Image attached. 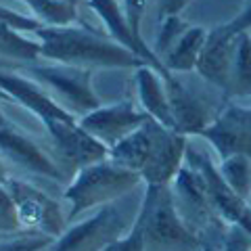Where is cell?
<instances>
[{
  "label": "cell",
  "instance_id": "d6986e66",
  "mask_svg": "<svg viewBox=\"0 0 251 251\" xmlns=\"http://www.w3.org/2000/svg\"><path fill=\"white\" fill-rule=\"evenodd\" d=\"M226 99L232 97H251V36L249 31H241L234 36L232 61L228 84H226Z\"/></svg>",
  "mask_w": 251,
  "mask_h": 251
},
{
  "label": "cell",
  "instance_id": "30bf717a",
  "mask_svg": "<svg viewBox=\"0 0 251 251\" xmlns=\"http://www.w3.org/2000/svg\"><path fill=\"white\" fill-rule=\"evenodd\" d=\"M184 163L191 166L199 174L211 205H214V209L220 214V218L228 224L241 226V228H245L251 234V205H249V201L241 199L239 195L226 184V180L222 178V174H220L216 163L203 151H199L197 147H193L191 143L186 147Z\"/></svg>",
  "mask_w": 251,
  "mask_h": 251
},
{
  "label": "cell",
  "instance_id": "ac0fdd59",
  "mask_svg": "<svg viewBox=\"0 0 251 251\" xmlns=\"http://www.w3.org/2000/svg\"><path fill=\"white\" fill-rule=\"evenodd\" d=\"M209 31L205 27L191 25L182 36L178 38V42L172 49L161 54V65L166 67L170 74H188L193 69H197V63L201 57V50L205 46Z\"/></svg>",
  "mask_w": 251,
  "mask_h": 251
},
{
  "label": "cell",
  "instance_id": "f546056e",
  "mask_svg": "<svg viewBox=\"0 0 251 251\" xmlns=\"http://www.w3.org/2000/svg\"><path fill=\"white\" fill-rule=\"evenodd\" d=\"M188 2H191V0H157V9H159L157 17L161 21V19L170 17V15H180L188 6Z\"/></svg>",
  "mask_w": 251,
  "mask_h": 251
},
{
  "label": "cell",
  "instance_id": "52a82bcc",
  "mask_svg": "<svg viewBox=\"0 0 251 251\" xmlns=\"http://www.w3.org/2000/svg\"><path fill=\"white\" fill-rule=\"evenodd\" d=\"M4 186L11 193L19 224L25 232L46 234L52 239H59L65 232L69 224L67 214H63V205L57 199L13 174L4 180Z\"/></svg>",
  "mask_w": 251,
  "mask_h": 251
},
{
  "label": "cell",
  "instance_id": "44dd1931",
  "mask_svg": "<svg viewBox=\"0 0 251 251\" xmlns=\"http://www.w3.org/2000/svg\"><path fill=\"white\" fill-rule=\"evenodd\" d=\"M31 11V17L46 25H72L77 21L74 0H19Z\"/></svg>",
  "mask_w": 251,
  "mask_h": 251
},
{
  "label": "cell",
  "instance_id": "6da1fadb",
  "mask_svg": "<svg viewBox=\"0 0 251 251\" xmlns=\"http://www.w3.org/2000/svg\"><path fill=\"white\" fill-rule=\"evenodd\" d=\"M34 36L40 42V59L44 57L52 63L86 69H138L149 65L136 52L88 25H46L34 31Z\"/></svg>",
  "mask_w": 251,
  "mask_h": 251
},
{
  "label": "cell",
  "instance_id": "4fadbf2b",
  "mask_svg": "<svg viewBox=\"0 0 251 251\" xmlns=\"http://www.w3.org/2000/svg\"><path fill=\"white\" fill-rule=\"evenodd\" d=\"M0 94H2V100H13V103L25 107L44 126L75 117L65 111L38 82L15 72V69L0 67Z\"/></svg>",
  "mask_w": 251,
  "mask_h": 251
},
{
  "label": "cell",
  "instance_id": "4316f807",
  "mask_svg": "<svg viewBox=\"0 0 251 251\" xmlns=\"http://www.w3.org/2000/svg\"><path fill=\"white\" fill-rule=\"evenodd\" d=\"M147 2L149 0H122L126 17H128L130 27H132V31H134L136 38H143V34H140V25H143L145 13H147Z\"/></svg>",
  "mask_w": 251,
  "mask_h": 251
},
{
  "label": "cell",
  "instance_id": "83f0119b",
  "mask_svg": "<svg viewBox=\"0 0 251 251\" xmlns=\"http://www.w3.org/2000/svg\"><path fill=\"white\" fill-rule=\"evenodd\" d=\"M249 27H251V0H249L247 9H243L234 19L224 23V25H218V31L224 36H237L241 31H249Z\"/></svg>",
  "mask_w": 251,
  "mask_h": 251
},
{
  "label": "cell",
  "instance_id": "8fae6325",
  "mask_svg": "<svg viewBox=\"0 0 251 251\" xmlns=\"http://www.w3.org/2000/svg\"><path fill=\"white\" fill-rule=\"evenodd\" d=\"M199 136L214 147L220 159L232 155L251 157V107H241L228 100Z\"/></svg>",
  "mask_w": 251,
  "mask_h": 251
},
{
  "label": "cell",
  "instance_id": "e0dca14e",
  "mask_svg": "<svg viewBox=\"0 0 251 251\" xmlns=\"http://www.w3.org/2000/svg\"><path fill=\"white\" fill-rule=\"evenodd\" d=\"M134 84H136L140 109H143L149 117H153L155 122H159L161 126H166L170 130H174V120H172L166 82H163L161 74L151 65H143L136 69Z\"/></svg>",
  "mask_w": 251,
  "mask_h": 251
},
{
  "label": "cell",
  "instance_id": "484cf974",
  "mask_svg": "<svg viewBox=\"0 0 251 251\" xmlns=\"http://www.w3.org/2000/svg\"><path fill=\"white\" fill-rule=\"evenodd\" d=\"M0 25H6V27H11V29L23 31V34H34V31L44 27V23L34 19L31 15H25V13H19V11H13V9H4V6H0Z\"/></svg>",
  "mask_w": 251,
  "mask_h": 251
},
{
  "label": "cell",
  "instance_id": "603a6c76",
  "mask_svg": "<svg viewBox=\"0 0 251 251\" xmlns=\"http://www.w3.org/2000/svg\"><path fill=\"white\" fill-rule=\"evenodd\" d=\"M191 27L186 21L180 19V15H170V17L159 21V31H157V40L153 46V52L157 57L166 54L172 46L178 42V38L184 34V31Z\"/></svg>",
  "mask_w": 251,
  "mask_h": 251
},
{
  "label": "cell",
  "instance_id": "ffe728a7",
  "mask_svg": "<svg viewBox=\"0 0 251 251\" xmlns=\"http://www.w3.org/2000/svg\"><path fill=\"white\" fill-rule=\"evenodd\" d=\"M40 59V42L27 38L23 31L0 25V67L13 63H36Z\"/></svg>",
  "mask_w": 251,
  "mask_h": 251
},
{
  "label": "cell",
  "instance_id": "4dcf8cb0",
  "mask_svg": "<svg viewBox=\"0 0 251 251\" xmlns=\"http://www.w3.org/2000/svg\"><path fill=\"white\" fill-rule=\"evenodd\" d=\"M11 176V172H9V163H6L4 159H0V182H4L6 178Z\"/></svg>",
  "mask_w": 251,
  "mask_h": 251
},
{
  "label": "cell",
  "instance_id": "7402d4cb",
  "mask_svg": "<svg viewBox=\"0 0 251 251\" xmlns=\"http://www.w3.org/2000/svg\"><path fill=\"white\" fill-rule=\"evenodd\" d=\"M220 174L226 180L241 199L249 201L251 197V157L247 155H232L220 161Z\"/></svg>",
  "mask_w": 251,
  "mask_h": 251
},
{
  "label": "cell",
  "instance_id": "5b68a950",
  "mask_svg": "<svg viewBox=\"0 0 251 251\" xmlns=\"http://www.w3.org/2000/svg\"><path fill=\"white\" fill-rule=\"evenodd\" d=\"M136 226L143 251H205L180 218L172 184H145Z\"/></svg>",
  "mask_w": 251,
  "mask_h": 251
},
{
  "label": "cell",
  "instance_id": "2e32d148",
  "mask_svg": "<svg viewBox=\"0 0 251 251\" xmlns=\"http://www.w3.org/2000/svg\"><path fill=\"white\" fill-rule=\"evenodd\" d=\"M232 44H234V36L220 34L218 27L209 29L205 46H203L199 63H197V69H195V72L199 74V77H203L205 82L216 86V88H220L222 92H226V84H228Z\"/></svg>",
  "mask_w": 251,
  "mask_h": 251
},
{
  "label": "cell",
  "instance_id": "7c38bea8",
  "mask_svg": "<svg viewBox=\"0 0 251 251\" xmlns=\"http://www.w3.org/2000/svg\"><path fill=\"white\" fill-rule=\"evenodd\" d=\"M0 159H4L11 166H17L29 174L49 178V180H61L65 178L59 163L54 161L44 149L36 143L25 132H21L15 124L0 126Z\"/></svg>",
  "mask_w": 251,
  "mask_h": 251
},
{
  "label": "cell",
  "instance_id": "9c48e42d",
  "mask_svg": "<svg viewBox=\"0 0 251 251\" xmlns=\"http://www.w3.org/2000/svg\"><path fill=\"white\" fill-rule=\"evenodd\" d=\"M44 128L49 132L54 149V161L59 163L65 176L74 178L75 172H80L82 168L109 157V149L90 132H86L77 122V117L52 122Z\"/></svg>",
  "mask_w": 251,
  "mask_h": 251
},
{
  "label": "cell",
  "instance_id": "5bb4252c",
  "mask_svg": "<svg viewBox=\"0 0 251 251\" xmlns=\"http://www.w3.org/2000/svg\"><path fill=\"white\" fill-rule=\"evenodd\" d=\"M147 120L149 115L143 109H138L132 100H120V103L107 107L100 105L99 109L80 117L77 122L86 132H90L107 149H111L128 134H132L136 128H140Z\"/></svg>",
  "mask_w": 251,
  "mask_h": 251
},
{
  "label": "cell",
  "instance_id": "d4e9b609",
  "mask_svg": "<svg viewBox=\"0 0 251 251\" xmlns=\"http://www.w3.org/2000/svg\"><path fill=\"white\" fill-rule=\"evenodd\" d=\"M17 232H25V230H23L19 224L17 209H15L11 193L6 191L4 182H0V237L17 234Z\"/></svg>",
  "mask_w": 251,
  "mask_h": 251
},
{
  "label": "cell",
  "instance_id": "cb8c5ba5",
  "mask_svg": "<svg viewBox=\"0 0 251 251\" xmlns=\"http://www.w3.org/2000/svg\"><path fill=\"white\" fill-rule=\"evenodd\" d=\"M52 237L38 232H17L0 237V251H44L52 245Z\"/></svg>",
  "mask_w": 251,
  "mask_h": 251
},
{
  "label": "cell",
  "instance_id": "3957f363",
  "mask_svg": "<svg viewBox=\"0 0 251 251\" xmlns=\"http://www.w3.org/2000/svg\"><path fill=\"white\" fill-rule=\"evenodd\" d=\"M143 197L145 188H136L134 193L99 207L92 216L67 226L65 232L54 239L46 251H105L132 230L140 214Z\"/></svg>",
  "mask_w": 251,
  "mask_h": 251
},
{
  "label": "cell",
  "instance_id": "f1b7e54d",
  "mask_svg": "<svg viewBox=\"0 0 251 251\" xmlns=\"http://www.w3.org/2000/svg\"><path fill=\"white\" fill-rule=\"evenodd\" d=\"M105 251H143V239H140V230H138L136 222L124 239L115 241L113 245H109Z\"/></svg>",
  "mask_w": 251,
  "mask_h": 251
},
{
  "label": "cell",
  "instance_id": "7a4b0ae2",
  "mask_svg": "<svg viewBox=\"0 0 251 251\" xmlns=\"http://www.w3.org/2000/svg\"><path fill=\"white\" fill-rule=\"evenodd\" d=\"M186 147L188 136L149 117L140 128L109 149V159L136 172L145 184H172L184 166Z\"/></svg>",
  "mask_w": 251,
  "mask_h": 251
},
{
  "label": "cell",
  "instance_id": "9a60e30c",
  "mask_svg": "<svg viewBox=\"0 0 251 251\" xmlns=\"http://www.w3.org/2000/svg\"><path fill=\"white\" fill-rule=\"evenodd\" d=\"M88 4H90V9L99 15V19L103 21L105 31L111 40L126 46V49L132 52H136L140 59H145L149 65L155 67L157 72L161 74V77L170 75V72H166V67L161 65V59L153 52V49H149L143 38L134 36V31L130 27V21L126 17L124 6L117 2V0H88Z\"/></svg>",
  "mask_w": 251,
  "mask_h": 251
},
{
  "label": "cell",
  "instance_id": "277c9868",
  "mask_svg": "<svg viewBox=\"0 0 251 251\" xmlns=\"http://www.w3.org/2000/svg\"><path fill=\"white\" fill-rule=\"evenodd\" d=\"M143 184L145 180L136 172L120 166L109 157L90 163L80 172H75V176L69 180L65 193H63V199L67 203V222L72 224L86 211L109 205V203L134 193Z\"/></svg>",
  "mask_w": 251,
  "mask_h": 251
},
{
  "label": "cell",
  "instance_id": "8992f818",
  "mask_svg": "<svg viewBox=\"0 0 251 251\" xmlns=\"http://www.w3.org/2000/svg\"><path fill=\"white\" fill-rule=\"evenodd\" d=\"M6 69H15V72L38 82L65 111L75 115L77 120L100 107V100L92 88V69L65 65V63H52V61L50 63L36 61Z\"/></svg>",
  "mask_w": 251,
  "mask_h": 251
},
{
  "label": "cell",
  "instance_id": "ba28073f",
  "mask_svg": "<svg viewBox=\"0 0 251 251\" xmlns=\"http://www.w3.org/2000/svg\"><path fill=\"white\" fill-rule=\"evenodd\" d=\"M163 82H166L174 130L178 134L199 136L228 103V100L218 103L209 94H205V90L182 80L180 74H170L168 77H163Z\"/></svg>",
  "mask_w": 251,
  "mask_h": 251
}]
</instances>
